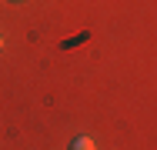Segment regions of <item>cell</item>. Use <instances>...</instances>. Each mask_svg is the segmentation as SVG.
<instances>
[{"label":"cell","instance_id":"1","mask_svg":"<svg viewBox=\"0 0 157 150\" xmlns=\"http://www.w3.org/2000/svg\"><path fill=\"white\" fill-rule=\"evenodd\" d=\"M67 150H97L94 147V140H90V137H84V133H80V137H74V140H70V147Z\"/></svg>","mask_w":157,"mask_h":150},{"label":"cell","instance_id":"2","mask_svg":"<svg viewBox=\"0 0 157 150\" xmlns=\"http://www.w3.org/2000/svg\"><path fill=\"white\" fill-rule=\"evenodd\" d=\"M0 47H3V40H0Z\"/></svg>","mask_w":157,"mask_h":150}]
</instances>
